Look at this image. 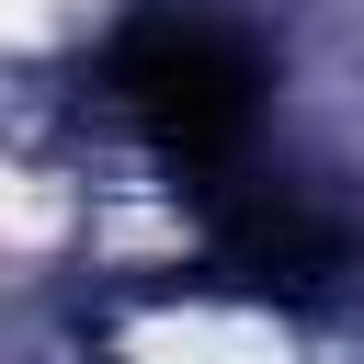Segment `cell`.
<instances>
[{"instance_id": "1", "label": "cell", "mask_w": 364, "mask_h": 364, "mask_svg": "<svg viewBox=\"0 0 364 364\" xmlns=\"http://www.w3.org/2000/svg\"><path fill=\"white\" fill-rule=\"evenodd\" d=\"M262 91H273V80H262L250 34H228L216 11H136V23H114V46L91 57V102H102L171 182H193L205 205L262 171Z\"/></svg>"}]
</instances>
